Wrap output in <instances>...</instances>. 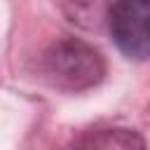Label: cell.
I'll use <instances>...</instances> for the list:
<instances>
[{
  "label": "cell",
  "mask_w": 150,
  "mask_h": 150,
  "mask_svg": "<svg viewBox=\"0 0 150 150\" xmlns=\"http://www.w3.org/2000/svg\"><path fill=\"white\" fill-rule=\"evenodd\" d=\"M40 70L52 87L77 94L96 87L105 77V59L94 45L68 35L45 49Z\"/></svg>",
  "instance_id": "1"
},
{
  "label": "cell",
  "mask_w": 150,
  "mask_h": 150,
  "mask_svg": "<svg viewBox=\"0 0 150 150\" xmlns=\"http://www.w3.org/2000/svg\"><path fill=\"white\" fill-rule=\"evenodd\" d=\"M73 145H80V148H145V138L134 129H98V131H91V134L73 141Z\"/></svg>",
  "instance_id": "3"
},
{
  "label": "cell",
  "mask_w": 150,
  "mask_h": 150,
  "mask_svg": "<svg viewBox=\"0 0 150 150\" xmlns=\"http://www.w3.org/2000/svg\"><path fill=\"white\" fill-rule=\"evenodd\" d=\"M108 30L127 59H150V0H117L108 12Z\"/></svg>",
  "instance_id": "2"
}]
</instances>
